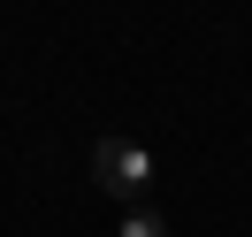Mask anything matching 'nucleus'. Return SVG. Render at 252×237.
Segmentation results:
<instances>
[{"instance_id": "1", "label": "nucleus", "mask_w": 252, "mask_h": 237, "mask_svg": "<svg viewBox=\"0 0 252 237\" xmlns=\"http://www.w3.org/2000/svg\"><path fill=\"white\" fill-rule=\"evenodd\" d=\"M92 184L107 191V199H123V206H145V191H153V153H145L138 138H99L92 145Z\"/></svg>"}, {"instance_id": "2", "label": "nucleus", "mask_w": 252, "mask_h": 237, "mask_svg": "<svg viewBox=\"0 0 252 237\" xmlns=\"http://www.w3.org/2000/svg\"><path fill=\"white\" fill-rule=\"evenodd\" d=\"M123 237H168V222L153 206H123Z\"/></svg>"}]
</instances>
